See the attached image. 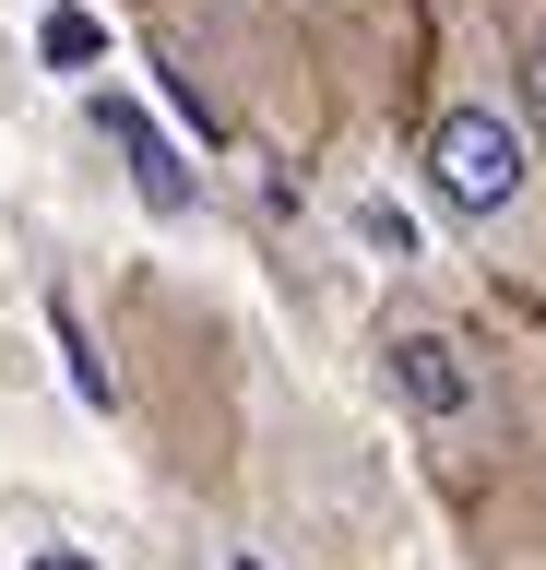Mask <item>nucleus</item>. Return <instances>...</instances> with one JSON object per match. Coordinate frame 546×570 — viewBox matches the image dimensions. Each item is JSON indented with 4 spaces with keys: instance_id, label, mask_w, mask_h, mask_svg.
<instances>
[{
    "instance_id": "nucleus-3",
    "label": "nucleus",
    "mask_w": 546,
    "mask_h": 570,
    "mask_svg": "<svg viewBox=\"0 0 546 570\" xmlns=\"http://www.w3.org/2000/svg\"><path fill=\"white\" fill-rule=\"evenodd\" d=\"M96 119H108V131H119V155H131V190H143L155 214H190V178H179V155H167V131H155L143 107H119V96H108Z\"/></svg>"
},
{
    "instance_id": "nucleus-2",
    "label": "nucleus",
    "mask_w": 546,
    "mask_h": 570,
    "mask_svg": "<svg viewBox=\"0 0 546 570\" xmlns=\"http://www.w3.org/2000/svg\"><path fill=\"white\" fill-rule=\"evenodd\" d=\"M428 178H439V203L464 214V226H510L523 190H535V155H523V131H510L499 107H451L428 131Z\"/></svg>"
},
{
    "instance_id": "nucleus-6",
    "label": "nucleus",
    "mask_w": 546,
    "mask_h": 570,
    "mask_svg": "<svg viewBox=\"0 0 546 570\" xmlns=\"http://www.w3.org/2000/svg\"><path fill=\"white\" fill-rule=\"evenodd\" d=\"M238 570H261V559H238Z\"/></svg>"
},
{
    "instance_id": "nucleus-4",
    "label": "nucleus",
    "mask_w": 546,
    "mask_h": 570,
    "mask_svg": "<svg viewBox=\"0 0 546 570\" xmlns=\"http://www.w3.org/2000/svg\"><path fill=\"white\" fill-rule=\"evenodd\" d=\"M48 60H96V24L83 12H48Z\"/></svg>"
},
{
    "instance_id": "nucleus-1",
    "label": "nucleus",
    "mask_w": 546,
    "mask_h": 570,
    "mask_svg": "<svg viewBox=\"0 0 546 570\" xmlns=\"http://www.w3.org/2000/svg\"><path fill=\"white\" fill-rule=\"evenodd\" d=\"M380 356H393L404 416L428 428L439 452H464L475 428H487V356H475L451 321H393V333H380Z\"/></svg>"
},
{
    "instance_id": "nucleus-5",
    "label": "nucleus",
    "mask_w": 546,
    "mask_h": 570,
    "mask_svg": "<svg viewBox=\"0 0 546 570\" xmlns=\"http://www.w3.org/2000/svg\"><path fill=\"white\" fill-rule=\"evenodd\" d=\"M523 96H535V107H546V24H535V36H523Z\"/></svg>"
}]
</instances>
